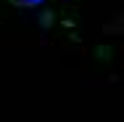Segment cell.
Masks as SVG:
<instances>
[{"instance_id": "cell-1", "label": "cell", "mask_w": 124, "mask_h": 122, "mask_svg": "<svg viewBox=\"0 0 124 122\" xmlns=\"http://www.w3.org/2000/svg\"><path fill=\"white\" fill-rule=\"evenodd\" d=\"M13 5H21V8H32V5H40L42 0H11Z\"/></svg>"}]
</instances>
